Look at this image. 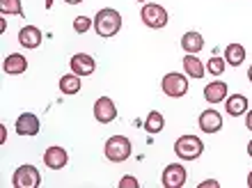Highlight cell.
I'll use <instances>...</instances> for the list:
<instances>
[{
  "label": "cell",
  "instance_id": "cell-27",
  "mask_svg": "<svg viewBox=\"0 0 252 188\" xmlns=\"http://www.w3.org/2000/svg\"><path fill=\"white\" fill-rule=\"evenodd\" d=\"M246 126H248V131L252 133V110H248L246 113Z\"/></svg>",
  "mask_w": 252,
  "mask_h": 188
},
{
  "label": "cell",
  "instance_id": "cell-30",
  "mask_svg": "<svg viewBox=\"0 0 252 188\" xmlns=\"http://www.w3.org/2000/svg\"><path fill=\"white\" fill-rule=\"evenodd\" d=\"M53 2H55V0H44V7H46V9H51V7H53Z\"/></svg>",
  "mask_w": 252,
  "mask_h": 188
},
{
  "label": "cell",
  "instance_id": "cell-26",
  "mask_svg": "<svg viewBox=\"0 0 252 188\" xmlns=\"http://www.w3.org/2000/svg\"><path fill=\"white\" fill-rule=\"evenodd\" d=\"M220 184L216 182V179H206V182H202L199 184V188H218Z\"/></svg>",
  "mask_w": 252,
  "mask_h": 188
},
{
  "label": "cell",
  "instance_id": "cell-16",
  "mask_svg": "<svg viewBox=\"0 0 252 188\" xmlns=\"http://www.w3.org/2000/svg\"><path fill=\"white\" fill-rule=\"evenodd\" d=\"M184 71H186L188 78L199 81V78H204V74H206V64L199 60L195 53H186V58H184Z\"/></svg>",
  "mask_w": 252,
  "mask_h": 188
},
{
  "label": "cell",
  "instance_id": "cell-24",
  "mask_svg": "<svg viewBox=\"0 0 252 188\" xmlns=\"http://www.w3.org/2000/svg\"><path fill=\"white\" fill-rule=\"evenodd\" d=\"M90 28H94V19H87V16H76L73 19V30L78 34H85Z\"/></svg>",
  "mask_w": 252,
  "mask_h": 188
},
{
  "label": "cell",
  "instance_id": "cell-29",
  "mask_svg": "<svg viewBox=\"0 0 252 188\" xmlns=\"http://www.w3.org/2000/svg\"><path fill=\"white\" fill-rule=\"evenodd\" d=\"M5 30H7V21L0 19V32H5Z\"/></svg>",
  "mask_w": 252,
  "mask_h": 188
},
{
  "label": "cell",
  "instance_id": "cell-31",
  "mask_svg": "<svg viewBox=\"0 0 252 188\" xmlns=\"http://www.w3.org/2000/svg\"><path fill=\"white\" fill-rule=\"evenodd\" d=\"M66 5H80V2H83V0H64Z\"/></svg>",
  "mask_w": 252,
  "mask_h": 188
},
{
  "label": "cell",
  "instance_id": "cell-8",
  "mask_svg": "<svg viewBox=\"0 0 252 188\" xmlns=\"http://www.w3.org/2000/svg\"><path fill=\"white\" fill-rule=\"evenodd\" d=\"M92 113H94V120L99 124H110V122L117 120V106H115V101L110 96H99L94 101Z\"/></svg>",
  "mask_w": 252,
  "mask_h": 188
},
{
  "label": "cell",
  "instance_id": "cell-6",
  "mask_svg": "<svg viewBox=\"0 0 252 188\" xmlns=\"http://www.w3.org/2000/svg\"><path fill=\"white\" fill-rule=\"evenodd\" d=\"M41 184V175L39 170L30 165V163H23L19 168L14 170L12 175V186L14 188H39Z\"/></svg>",
  "mask_w": 252,
  "mask_h": 188
},
{
  "label": "cell",
  "instance_id": "cell-11",
  "mask_svg": "<svg viewBox=\"0 0 252 188\" xmlns=\"http://www.w3.org/2000/svg\"><path fill=\"white\" fill-rule=\"evenodd\" d=\"M39 128H41V124H39V117L34 113H21L19 117H16V124H14V131L19 135H37L39 133Z\"/></svg>",
  "mask_w": 252,
  "mask_h": 188
},
{
  "label": "cell",
  "instance_id": "cell-20",
  "mask_svg": "<svg viewBox=\"0 0 252 188\" xmlns=\"http://www.w3.org/2000/svg\"><path fill=\"white\" fill-rule=\"evenodd\" d=\"M181 48L186 51V53H195L197 55L202 48H204V37L199 32H195V30H190V32H186L184 37H181Z\"/></svg>",
  "mask_w": 252,
  "mask_h": 188
},
{
  "label": "cell",
  "instance_id": "cell-28",
  "mask_svg": "<svg viewBox=\"0 0 252 188\" xmlns=\"http://www.w3.org/2000/svg\"><path fill=\"white\" fill-rule=\"evenodd\" d=\"M5 140H7V126L5 124H0V142L5 145Z\"/></svg>",
  "mask_w": 252,
  "mask_h": 188
},
{
  "label": "cell",
  "instance_id": "cell-23",
  "mask_svg": "<svg viewBox=\"0 0 252 188\" xmlns=\"http://www.w3.org/2000/svg\"><path fill=\"white\" fill-rule=\"evenodd\" d=\"M0 14L7 16H23V7H21V0H0Z\"/></svg>",
  "mask_w": 252,
  "mask_h": 188
},
{
  "label": "cell",
  "instance_id": "cell-1",
  "mask_svg": "<svg viewBox=\"0 0 252 188\" xmlns=\"http://www.w3.org/2000/svg\"><path fill=\"white\" fill-rule=\"evenodd\" d=\"M94 30L101 39H110L122 30V14L113 7H103L94 16Z\"/></svg>",
  "mask_w": 252,
  "mask_h": 188
},
{
  "label": "cell",
  "instance_id": "cell-14",
  "mask_svg": "<svg viewBox=\"0 0 252 188\" xmlns=\"http://www.w3.org/2000/svg\"><path fill=\"white\" fill-rule=\"evenodd\" d=\"M229 96V88H227L225 81H211L209 85L204 88V99L216 106V103H222V101Z\"/></svg>",
  "mask_w": 252,
  "mask_h": 188
},
{
  "label": "cell",
  "instance_id": "cell-10",
  "mask_svg": "<svg viewBox=\"0 0 252 188\" xmlns=\"http://www.w3.org/2000/svg\"><path fill=\"white\" fill-rule=\"evenodd\" d=\"M69 67H71L73 74H78L80 78H87V76H92L96 71V62H94L92 55L87 53H76L69 60Z\"/></svg>",
  "mask_w": 252,
  "mask_h": 188
},
{
  "label": "cell",
  "instance_id": "cell-13",
  "mask_svg": "<svg viewBox=\"0 0 252 188\" xmlns=\"http://www.w3.org/2000/svg\"><path fill=\"white\" fill-rule=\"evenodd\" d=\"M41 39H44V34L37 26H23L19 30V44L28 51H34V48L41 46Z\"/></svg>",
  "mask_w": 252,
  "mask_h": 188
},
{
  "label": "cell",
  "instance_id": "cell-35",
  "mask_svg": "<svg viewBox=\"0 0 252 188\" xmlns=\"http://www.w3.org/2000/svg\"><path fill=\"white\" fill-rule=\"evenodd\" d=\"M135 2H140V5H145V2H149V0H135Z\"/></svg>",
  "mask_w": 252,
  "mask_h": 188
},
{
  "label": "cell",
  "instance_id": "cell-19",
  "mask_svg": "<svg viewBox=\"0 0 252 188\" xmlns=\"http://www.w3.org/2000/svg\"><path fill=\"white\" fill-rule=\"evenodd\" d=\"M222 58L227 60V64H229V67H241V64L246 62V46H243V44L232 41V44H227L225 55H222Z\"/></svg>",
  "mask_w": 252,
  "mask_h": 188
},
{
  "label": "cell",
  "instance_id": "cell-3",
  "mask_svg": "<svg viewBox=\"0 0 252 188\" xmlns=\"http://www.w3.org/2000/svg\"><path fill=\"white\" fill-rule=\"evenodd\" d=\"M131 140L126 135H110L106 140V147H103V154L110 163H124L131 158Z\"/></svg>",
  "mask_w": 252,
  "mask_h": 188
},
{
  "label": "cell",
  "instance_id": "cell-18",
  "mask_svg": "<svg viewBox=\"0 0 252 188\" xmlns=\"http://www.w3.org/2000/svg\"><path fill=\"white\" fill-rule=\"evenodd\" d=\"M58 88H60V92L64 94V96H73V94H78L80 88H83V78H80L78 74H64L60 78V83H58Z\"/></svg>",
  "mask_w": 252,
  "mask_h": 188
},
{
  "label": "cell",
  "instance_id": "cell-32",
  "mask_svg": "<svg viewBox=\"0 0 252 188\" xmlns=\"http://www.w3.org/2000/svg\"><path fill=\"white\" fill-rule=\"evenodd\" d=\"M248 81L252 83V64H250V69H248Z\"/></svg>",
  "mask_w": 252,
  "mask_h": 188
},
{
  "label": "cell",
  "instance_id": "cell-15",
  "mask_svg": "<svg viewBox=\"0 0 252 188\" xmlns=\"http://www.w3.org/2000/svg\"><path fill=\"white\" fill-rule=\"evenodd\" d=\"M2 71H5L7 76H21V74H26L28 71V60H26V55H21V53H9L2 60Z\"/></svg>",
  "mask_w": 252,
  "mask_h": 188
},
{
  "label": "cell",
  "instance_id": "cell-12",
  "mask_svg": "<svg viewBox=\"0 0 252 188\" xmlns=\"http://www.w3.org/2000/svg\"><path fill=\"white\" fill-rule=\"evenodd\" d=\"M66 163H69V154H66L64 147L53 145V147H48L44 152V165L48 170H62V168H66Z\"/></svg>",
  "mask_w": 252,
  "mask_h": 188
},
{
  "label": "cell",
  "instance_id": "cell-22",
  "mask_svg": "<svg viewBox=\"0 0 252 188\" xmlns=\"http://www.w3.org/2000/svg\"><path fill=\"white\" fill-rule=\"evenodd\" d=\"M225 69H227V60H225V58H218V55H211V60L206 62V71H209V74H211V76H216V78H218V76H222V74H225Z\"/></svg>",
  "mask_w": 252,
  "mask_h": 188
},
{
  "label": "cell",
  "instance_id": "cell-21",
  "mask_svg": "<svg viewBox=\"0 0 252 188\" xmlns=\"http://www.w3.org/2000/svg\"><path fill=\"white\" fill-rule=\"evenodd\" d=\"M142 126H145L147 133L156 135V133H160V131L165 128V117H163V113H158V110H152V113L147 115V120H145Z\"/></svg>",
  "mask_w": 252,
  "mask_h": 188
},
{
  "label": "cell",
  "instance_id": "cell-5",
  "mask_svg": "<svg viewBox=\"0 0 252 188\" xmlns=\"http://www.w3.org/2000/svg\"><path fill=\"white\" fill-rule=\"evenodd\" d=\"M140 19L145 23L147 28H152V30H160V28L167 26V9L158 2H145L142 9H140Z\"/></svg>",
  "mask_w": 252,
  "mask_h": 188
},
{
  "label": "cell",
  "instance_id": "cell-7",
  "mask_svg": "<svg viewBox=\"0 0 252 188\" xmlns=\"http://www.w3.org/2000/svg\"><path fill=\"white\" fill-rule=\"evenodd\" d=\"M186 179H188V172L181 163H170V165H165L163 175H160V184L165 188H184Z\"/></svg>",
  "mask_w": 252,
  "mask_h": 188
},
{
  "label": "cell",
  "instance_id": "cell-34",
  "mask_svg": "<svg viewBox=\"0 0 252 188\" xmlns=\"http://www.w3.org/2000/svg\"><path fill=\"white\" fill-rule=\"evenodd\" d=\"M248 186L252 188V170H250V175H248Z\"/></svg>",
  "mask_w": 252,
  "mask_h": 188
},
{
  "label": "cell",
  "instance_id": "cell-17",
  "mask_svg": "<svg viewBox=\"0 0 252 188\" xmlns=\"http://www.w3.org/2000/svg\"><path fill=\"white\" fill-rule=\"evenodd\" d=\"M225 110H227V115H232V117L246 115L248 110H250V108H248V96H243V94H232V96H227Z\"/></svg>",
  "mask_w": 252,
  "mask_h": 188
},
{
  "label": "cell",
  "instance_id": "cell-33",
  "mask_svg": "<svg viewBox=\"0 0 252 188\" xmlns=\"http://www.w3.org/2000/svg\"><path fill=\"white\" fill-rule=\"evenodd\" d=\"M248 154H250V158H252V140L248 142Z\"/></svg>",
  "mask_w": 252,
  "mask_h": 188
},
{
  "label": "cell",
  "instance_id": "cell-4",
  "mask_svg": "<svg viewBox=\"0 0 252 188\" xmlns=\"http://www.w3.org/2000/svg\"><path fill=\"white\" fill-rule=\"evenodd\" d=\"M160 90H163V94L170 96V99H181V96L188 94V76L179 74V71H170V74L163 76Z\"/></svg>",
  "mask_w": 252,
  "mask_h": 188
},
{
  "label": "cell",
  "instance_id": "cell-9",
  "mask_svg": "<svg viewBox=\"0 0 252 188\" xmlns=\"http://www.w3.org/2000/svg\"><path fill=\"white\" fill-rule=\"evenodd\" d=\"M197 124H199V131H202V133L213 135L222 128V115H220L216 108H206V110L199 113Z\"/></svg>",
  "mask_w": 252,
  "mask_h": 188
},
{
  "label": "cell",
  "instance_id": "cell-25",
  "mask_svg": "<svg viewBox=\"0 0 252 188\" xmlns=\"http://www.w3.org/2000/svg\"><path fill=\"white\" fill-rule=\"evenodd\" d=\"M120 188H140V182L135 179V177L126 175V177H122L120 179Z\"/></svg>",
  "mask_w": 252,
  "mask_h": 188
},
{
  "label": "cell",
  "instance_id": "cell-2",
  "mask_svg": "<svg viewBox=\"0 0 252 188\" xmlns=\"http://www.w3.org/2000/svg\"><path fill=\"white\" fill-rule=\"evenodd\" d=\"M174 154L179 156L181 161H197L199 156L204 154V142L197 135H179L174 142Z\"/></svg>",
  "mask_w": 252,
  "mask_h": 188
}]
</instances>
